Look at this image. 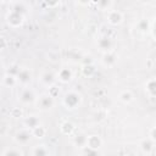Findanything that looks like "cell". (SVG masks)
<instances>
[{
  "label": "cell",
  "instance_id": "44dd1931",
  "mask_svg": "<svg viewBox=\"0 0 156 156\" xmlns=\"http://www.w3.org/2000/svg\"><path fill=\"white\" fill-rule=\"evenodd\" d=\"M133 94L130 90H123L121 94H119V100L123 102V104H130L133 101Z\"/></svg>",
  "mask_w": 156,
  "mask_h": 156
},
{
  "label": "cell",
  "instance_id": "4fadbf2b",
  "mask_svg": "<svg viewBox=\"0 0 156 156\" xmlns=\"http://www.w3.org/2000/svg\"><path fill=\"white\" fill-rule=\"evenodd\" d=\"M24 126H26V129L32 130L35 127L40 126V119H39V117H37L34 115H30V116H28V117L24 118Z\"/></svg>",
  "mask_w": 156,
  "mask_h": 156
},
{
  "label": "cell",
  "instance_id": "4dcf8cb0",
  "mask_svg": "<svg viewBox=\"0 0 156 156\" xmlns=\"http://www.w3.org/2000/svg\"><path fill=\"white\" fill-rule=\"evenodd\" d=\"M0 63H1V61H0Z\"/></svg>",
  "mask_w": 156,
  "mask_h": 156
},
{
  "label": "cell",
  "instance_id": "8992f818",
  "mask_svg": "<svg viewBox=\"0 0 156 156\" xmlns=\"http://www.w3.org/2000/svg\"><path fill=\"white\" fill-rule=\"evenodd\" d=\"M107 22L111 24V26H119L122 22H123V13L118 10H110L107 11Z\"/></svg>",
  "mask_w": 156,
  "mask_h": 156
},
{
  "label": "cell",
  "instance_id": "52a82bcc",
  "mask_svg": "<svg viewBox=\"0 0 156 156\" xmlns=\"http://www.w3.org/2000/svg\"><path fill=\"white\" fill-rule=\"evenodd\" d=\"M30 138H32V133H30L29 129H26V128L18 130L15 134V141L18 145H26V144H28L29 140H30Z\"/></svg>",
  "mask_w": 156,
  "mask_h": 156
},
{
  "label": "cell",
  "instance_id": "30bf717a",
  "mask_svg": "<svg viewBox=\"0 0 156 156\" xmlns=\"http://www.w3.org/2000/svg\"><path fill=\"white\" fill-rule=\"evenodd\" d=\"M55 77H56V79H58L60 82L67 83V82H69V80L72 79V71H71L69 68H67V67H63V68H61V69L57 72V74H56Z\"/></svg>",
  "mask_w": 156,
  "mask_h": 156
},
{
  "label": "cell",
  "instance_id": "7c38bea8",
  "mask_svg": "<svg viewBox=\"0 0 156 156\" xmlns=\"http://www.w3.org/2000/svg\"><path fill=\"white\" fill-rule=\"evenodd\" d=\"M154 147H155V141H152L151 139L146 138L144 139L141 143H140V150L144 155H150L152 151H154Z\"/></svg>",
  "mask_w": 156,
  "mask_h": 156
},
{
  "label": "cell",
  "instance_id": "8fae6325",
  "mask_svg": "<svg viewBox=\"0 0 156 156\" xmlns=\"http://www.w3.org/2000/svg\"><path fill=\"white\" fill-rule=\"evenodd\" d=\"M30 155L32 156H50V151H49V147L46 145L39 144V145L33 146Z\"/></svg>",
  "mask_w": 156,
  "mask_h": 156
},
{
  "label": "cell",
  "instance_id": "d6986e66",
  "mask_svg": "<svg viewBox=\"0 0 156 156\" xmlns=\"http://www.w3.org/2000/svg\"><path fill=\"white\" fill-rule=\"evenodd\" d=\"M150 27H151V23L149 22V20H145V18L140 20L138 22V24H136L138 30L141 32V33H149L150 32Z\"/></svg>",
  "mask_w": 156,
  "mask_h": 156
},
{
  "label": "cell",
  "instance_id": "3957f363",
  "mask_svg": "<svg viewBox=\"0 0 156 156\" xmlns=\"http://www.w3.org/2000/svg\"><path fill=\"white\" fill-rule=\"evenodd\" d=\"M35 104H37V106H38L41 111H49L50 108L54 107V105H55V99L51 98L48 93H43V94H40L39 96H37Z\"/></svg>",
  "mask_w": 156,
  "mask_h": 156
},
{
  "label": "cell",
  "instance_id": "4316f807",
  "mask_svg": "<svg viewBox=\"0 0 156 156\" xmlns=\"http://www.w3.org/2000/svg\"><path fill=\"white\" fill-rule=\"evenodd\" d=\"M48 94L51 96V98H57L58 96V94H60V89L56 87V85H52V87H50L49 88V91H48Z\"/></svg>",
  "mask_w": 156,
  "mask_h": 156
},
{
  "label": "cell",
  "instance_id": "277c9868",
  "mask_svg": "<svg viewBox=\"0 0 156 156\" xmlns=\"http://www.w3.org/2000/svg\"><path fill=\"white\" fill-rule=\"evenodd\" d=\"M18 98H20L21 104H23V105H30V104L35 102V100H37V95H35L34 90L28 87H24L21 90Z\"/></svg>",
  "mask_w": 156,
  "mask_h": 156
},
{
  "label": "cell",
  "instance_id": "7402d4cb",
  "mask_svg": "<svg viewBox=\"0 0 156 156\" xmlns=\"http://www.w3.org/2000/svg\"><path fill=\"white\" fill-rule=\"evenodd\" d=\"M95 5H96V7H99L101 11H110L111 7H112V5H113V2L110 1V0H102V1H96Z\"/></svg>",
  "mask_w": 156,
  "mask_h": 156
},
{
  "label": "cell",
  "instance_id": "5bb4252c",
  "mask_svg": "<svg viewBox=\"0 0 156 156\" xmlns=\"http://www.w3.org/2000/svg\"><path fill=\"white\" fill-rule=\"evenodd\" d=\"M40 82H41L45 87L50 88V87L55 85L56 77H55L51 72H45V73H43V74H41V77H40Z\"/></svg>",
  "mask_w": 156,
  "mask_h": 156
},
{
  "label": "cell",
  "instance_id": "e0dca14e",
  "mask_svg": "<svg viewBox=\"0 0 156 156\" xmlns=\"http://www.w3.org/2000/svg\"><path fill=\"white\" fill-rule=\"evenodd\" d=\"M117 61V57L112 54V52H106L104 54V58H102V63L106 67H112Z\"/></svg>",
  "mask_w": 156,
  "mask_h": 156
},
{
  "label": "cell",
  "instance_id": "83f0119b",
  "mask_svg": "<svg viewBox=\"0 0 156 156\" xmlns=\"http://www.w3.org/2000/svg\"><path fill=\"white\" fill-rule=\"evenodd\" d=\"M7 46V40L4 35H0V51L5 50V48Z\"/></svg>",
  "mask_w": 156,
  "mask_h": 156
},
{
  "label": "cell",
  "instance_id": "9c48e42d",
  "mask_svg": "<svg viewBox=\"0 0 156 156\" xmlns=\"http://www.w3.org/2000/svg\"><path fill=\"white\" fill-rule=\"evenodd\" d=\"M102 145V140L99 135L96 134H91V135H87V139H85V146L89 147V149H93V150H99Z\"/></svg>",
  "mask_w": 156,
  "mask_h": 156
},
{
  "label": "cell",
  "instance_id": "7a4b0ae2",
  "mask_svg": "<svg viewBox=\"0 0 156 156\" xmlns=\"http://www.w3.org/2000/svg\"><path fill=\"white\" fill-rule=\"evenodd\" d=\"M80 101H82L80 94L77 93V91H74V90L67 91V93L63 95V98H62V104H63V106H65L66 108H68V110L77 108V107L79 106Z\"/></svg>",
  "mask_w": 156,
  "mask_h": 156
},
{
  "label": "cell",
  "instance_id": "d4e9b609",
  "mask_svg": "<svg viewBox=\"0 0 156 156\" xmlns=\"http://www.w3.org/2000/svg\"><path fill=\"white\" fill-rule=\"evenodd\" d=\"M85 139H87L85 135H77V136H74V143L79 147H84L85 146Z\"/></svg>",
  "mask_w": 156,
  "mask_h": 156
},
{
  "label": "cell",
  "instance_id": "484cf974",
  "mask_svg": "<svg viewBox=\"0 0 156 156\" xmlns=\"http://www.w3.org/2000/svg\"><path fill=\"white\" fill-rule=\"evenodd\" d=\"M83 155L84 156H99V152H98V150H93V149L84 146L83 147Z\"/></svg>",
  "mask_w": 156,
  "mask_h": 156
},
{
  "label": "cell",
  "instance_id": "ffe728a7",
  "mask_svg": "<svg viewBox=\"0 0 156 156\" xmlns=\"http://www.w3.org/2000/svg\"><path fill=\"white\" fill-rule=\"evenodd\" d=\"M30 133H32V136H34V138H37V139H41V138H44L45 134H46V128L40 124V126L35 127L34 129H32Z\"/></svg>",
  "mask_w": 156,
  "mask_h": 156
},
{
  "label": "cell",
  "instance_id": "9a60e30c",
  "mask_svg": "<svg viewBox=\"0 0 156 156\" xmlns=\"http://www.w3.org/2000/svg\"><path fill=\"white\" fill-rule=\"evenodd\" d=\"M145 91L147 93V95L150 98H155V95H156V80H155V78H150L149 80H146Z\"/></svg>",
  "mask_w": 156,
  "mask_h": 156
},
{
  "label": "cell",
  "instance_id": "cb8c5ba5",
  "mask_svg": "<svg viewBox=\"0 0 156 156\" xmlns=\"http://www.w3.org/2000/svg\"><path fill=\"white\" fill-rule=\"evenodd\" d=\"M95 72H96V68H95V66H94L93 63L84 65V67H83V74H84L85 77H91Z\"/></svg>",
  "mask_w": 156,
  "mask_h": 156
},
{
  "label": "cell",
  "instance_id": "ba28073f",
  "mask_svg": "<svg viewBox=\"0 0 156 156\" xmlns=\"http://www.w3.org/2000/svg\"><path fill=\"white\" fill-rule=\"evenodd\" d=\"M98 46L101 51H104L105 54L106 52H111V49L113 46V41H112V38L107 37V35H102L98 39Z\"/></svg>",
  "mask_w": 156,
  "mask_h": 156
},
{
  "label": "cell",
  "instance_id": "f546056e",
  "mask_svg": "<svg viewBox=\"0 0 156 156\" xmlns=\"http://www.w3.org/2000/svg\"><path fill=\"white\" fill-rule=\"evenodd\" d=\"M124 156H130V155H124Z\"/></svg>",
  "mask_w": 156,
  "mask_h": 156
},
{
  "label": "cell",
  "instance_id": "5b68a950",
  "mask_svg": "<svg viewBox=\"0 0 156 156\" xmlns=\"http://www.w3.org/2000/svg\"><path fill=\"white\" fill-rule=\"evenodd\" d=\"M17 84H21L23 87H27L32 80V71L29 68H20L16 72Z\"/></svg>",
  "mask_w": 156,
  "mask_h": 156
},
{
  "label": "cell",
  "instance_id": "6da1fadb",
  "mask_svg": "<svg viewBox=\"0 0 156 156\" xmlns=\"http://www.w3.org/2000/svg\"><path fill=\"white\" fill-rule=\"evenodd\" d=\"M12 5L13 6L11 11H9L6 15V21L11 28H20L26 21V13H27L28 6L26 2H22V1L13 2Z\"/></svg>",
  "mask_w": 156,
  "mask_h": 156
},
{
  "label": "cell",
  "instance_id": "f1b7e54d",
  "mask_svg": "<svg viewBox=\"0 0 156 156\" xmlns=\"http://www.w3.org/2000/svg\"><path fill=\"white\" fill-rule=\"evenodd\" d=\"M149 139H151L152 141H155V140H156V136H155V127H152V128H151V130H150V136H149Z\"/></svg>",
  "mask_w": 156,
  "mask_h": 156
},
{
  "label": "cell",
  "instance_id": "2e32d148",
  "mask_svg": "<svg viewBox=\"0 0 156 156\" xmlns=\"http://www.w3.org/2000/svg\"><path fill=\"white\" fill-rule=\"evenodd\" d=\"M2 84L5 87H7V88H12V87L17 85V78H16V76L10 74V73H6L4 76V78H2Z\"/></svg>",
  "mask_w": 156,
  "mask_h": 156
},
{
  "label": "cell",
  "instance_id": "603a6c76",
  "mask_svg": "<svg viewBox=\"0 0 156 156\" xmlns=\"http://www.w3.org/2000/svg\"><path fill=\"white\" fill-rule=\"evenodd\" d=\"M2 156H23V152L20 147H9L2 152Z\"/></svg>",
  "mask_w": 156,
  "mask_h": 156
},
{
  "label": "cell",
  "instance_id": "ac0fdd59",
  "mask_svg": "<svg viewBox=\"0 0 156 156\" xmlns=\"http://www.w3.org/2000/svg\"><path fill=\"white\" fill-rule=\"evenodd\" d=\"M60 130H61V133L65 134V135H71V134L73 133V130H74V126H73L71 122L65 121L63 123L60 124Z\"/></svg>",
  "mask_w": 156,
  "mask_h": 156
}]
</instances>
